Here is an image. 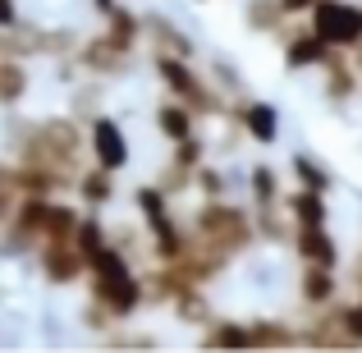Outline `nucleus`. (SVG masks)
<instances>
[{
  "label": "nucleus",
  "mask_w": 362,
  "mask_h": 353,
  "mask_svg": "<svg viewBox=\"0 0 362 353\" xmlns=\"http://www.w3.org/2000/svg\"><path fill=\"white\" fill-rule=\"evenodd\" d=\"M349 60H354V69H358V79H362V42L349 46Z\"/></svg>",
  "instance_id": "nucleus-30"
},
{
  "label": "nucleus",
  "mask_w": 362,
  "mask_h": 353,
  "mask_svg": "<svg viewBox=\"0 0 362 353\" xmlns=\"http://www.w3.org/2000/svg\"><path fill=\"white\" fill-rule=\"evenodd\" d=\"M33 92V64L23 55H0V110H18Z\"/></svg>",
  "instance_id": "nucleus-14"
},
{
  "label": "nucleus",
  "mask_w": 362,
  "mask_h": 353,
  "mask_svg": "<svg viewBox=\"0 0 362 353\" xmlns=\"http://www.w3.org/2000/svg\"><path fill=\"white\" fill-rule=\"evenodd\" d=\"M247 340H252V349H284V345H298V326L289 317H252Z\"/></svg>",
  "instance_id": "nucleus-20"
},
{
  "label": "nucleus",
  "mask_w": 362,
  "mask_h": 353,
  "mask_svg": "<svg viewBox=\"0 0 362 353\" xmlns=\"http://www.w3.org/2000/svg\"><path fill=\"white\" fill-rule=\"evenodd\" d=\"M280 5H284V14H289V18H308L317 0H280Z\"/></svg>",
  "instance_id": "nucleus-28"
},
{
  "label": "nucleus",
  "mask_w": 362,
  "mask_h": 353,
  "mask_svg": "<svg viewBox=\"0 0 362 353\" xmlns=\"http://www.w3.org/2000/svg\"><path fill=\"white\" fill-rule=\"evenodd\" d=\"M170 212H175V197H165L156 184H138L133 188V216H138L142 225L160 221V216H170Z\"/></svg>",
  "instance_id": "nucleus-25"
},
{
  "label": "nucleus",
  "mask_w": 362,
  "mask_h": 353,
  "mask_svg": "<svg viewBox=\"0 0 362 353\" xmlns=\"http://www.w3.org/2000/svg\"><path fill=\"white\" fill-rule=\"evenodd\" d=\"M330 193H317V188H284L280 193V207H284V216L293 221V230L298 225H330V202H326Z\"/></svg>",
  "instance_id": "nucleus-13"
},
{
  "label": "nucleus",
  "mask_w": 362,
  "mask_h": 353,
  "mask_svg": "<svg viewBox=\"0 0 362 353\" xmlns=\"http://www.w3.org/2000/svg\"><path fill=\"white\" fill-rule=\"evenodd\" d=\"M289 248L298 262H317V266H335L344 262V248H339V238L330 234V225H298V230L289 234Z\"/></svg>",
  "instance_id": "nucleus-11"
},
{
  "label": "nucleus",
  "mask_w": 362,
  "mask_h": 353,
  "mask_svg": "<svg viewBox=\"0 0 362 353\" xmlns=\"http://www.w3.org/2000/svg\"><path fill=\"white\" fill-rule=\"evenodd\" d=\"M151 184H156L165 197H175V202H179V197H193V170L179 166V161H165V166H160V175L151 179Z\"/></svg>",
  "instance_id": "nucleus-26"
},
{
  "label": "nucleus",
  "mask_w": 362,
  "mask_h": 353,
  "mask_svg": "<svg viewBox=\"0 0 362 353\" xmlns=\"http://www.w3.org/2000/svg\"><path fill=\"white\" fill-rule=\"evenodd\" d=\"M101 33H106L115 46H124V51H142V9H129L119 0V5L101 18Z\"/></svg>",
  "instance_id": "nucleus-18"
},
{
  "label": "nucleus",
  "mask_w": 362,
  "mask_h": 353,
  "mask_svg": "<svg viewBox=\"0 0 362 353\" xmlns=\"http://www.w3.org/2000/svg\"><path fill=\"white\" fill-rule=\"evenodd\" d=\"M23 23V9H18V0H0V28H18Z\"/></svg>",
  "instance_id": "nucleus-27"
},
{
  "label": "nucleus",
  "mask_w": 362,
  "mask_h": 353,
  "mask_svg": "<svg viewBox=\"0 0 362 353\" xmlns=\"http://www.w3.org/2000/svg\"><path fill=\"white\" fill-rule=\"evenodd\" d=\"M184 221L202 243L221 248V253H230V257H243V253L257 248V230H252L247 202H234V197H193V212H188Z\"/></svg>",
  "instance_id": "nucleus-1"
},
{
  "label": "nucleus",
  "mask_w": 362,
  "mask_h": 353,
  "mask_svg": "<svg viewBox=\"0 0 362 353\" xmlns=\"http://www.w3.org/2000/svg\"><path fill=\"white\" fill-rule=\"evenodd\" d=\"M33 262L51 289H74L88 280V257L74 248V238H42L33 248Z\"/></svg>",
  "instance_id": "nucleus-5"
},
{
  "label": "nucleus",
  "mask_w": 362,
  "mask_h": 353,
  "mask_svg": "<svg viewBox=\"0 0 362 353\" xmlns=\"http://www.w3.org/2000/svg\"><path fill=\"white\" fill-rule=\"evenodd\" d=\"M197 5H211V0H197Z\"/></svg>",
  "instance_id": "nucleus-31"
},
{
  "label": "nucleus",
  "mask_w": 362,
  "mask_h": 353,
  "mask_svg": "<svg viewBox=\"0 0 362 353\" xmlns=\"http://www.w3.org/2000/svg\"><path fill=\"white\" fill-rule=\"evenodd\" d=\"M197 124H202V115H197L193 106H184L179 97H165L156 106V133L165 142H179V138H188V133H197Z\"/></svg>",
  "instance_id": "nucleus-16"
},
{
  "label": "nucleus",
  "mask_w": 362,
  "mask_h": 353,
  "mask_svg": "<svg viewBox=\"0 0 362 353\" xmlns=\"http://www.w3.org/2000/svg\"><path fill=\"white\" fill-rule=\"evenodd\" d=\"M206 79H211V88L221 92V97H230V101L247 97V83H243L239 64H230V55H211V60H206Z\"/></svg>",
  "instance_id": "nucleus-24"
},
{
  "label": "nucleus",
  "mask_w": 362,
  "mask_h": 353,
  "mask_svg": "<svg viewBox=\"0 0 362 353\" xmlns=\"http://www.w3.org/2000/svg\"><path fill=\"white\" fill-rule=\"evenodd\" d=\"M225 120H230V124H239V133H243V138H247V142H262V147H271V142L280 138V110H275L271 101L239 97V101H230Z\"/></svg>",
  "instance_id": "nucleus-8"
},
{
  "label": "nucleus",
  "mask_w": 362,
  "mask_h": 353,
  "mask_svg": "<svg viewBox=\"0 0 362 353\" xmlns=\"http://www.w3.org/2000/svg\"><path fill=\"white\" fill-rule=\"evenodd\" d=\"M69 193H74V202H78L83 212H106V207L115 202L119 188H115V175H110V170H101V166H92V161H88V166L74 175Z\"/></svg>",
  "instance_id": "nucleus-12"
},
{
  "label": "nucleus",
  "mask_w": 362,
  "mask_h": 353,
  "mask_svg": "<svg viewBox=\"0 0 362 353\" xmlns=\"http://www.w3.org/2000/svg\"><path fill=\"white\" fill-rule=\"evenodd\" d=\"M88 299H97L101 308H110L115 317L133 321L142 308V280H138V266L119 253V248H106L97 262L88 266Z\"/></svg>",
  "instance_id": "nucleus-2"
},
{
  "label": "nucleus",
  "mask_w": 362,
  "mask_h": 353,
  "mask_svg": "<svg viewBox=\"0 0 362 353\" xmlns=\"http://www.w3.org/2000/svg\"><path fill=\"white\" fill-rule=\"evenodd\" d=\"M317 69H321V97H326L335 110H344L349 101H358V97H362V79H358L354 60H349V51L330 46L326 60H321Z\"/></svg>",
  "instance_id": "nucleus-7"
},
{
  "label": "nucleus",
  "mask_w": 362,
  "mask_h": 353,
  "mask_svg": "<svg viewBox=\"0 0 362 353\" xmlns=\"http://www.w3.org/2000/svg\"><path fill=\"white\" fill-rule=\"evenodd\" d=\"M247 212H252V230H257V243L289 248L293 221L284 216V207H280V202H247Z\"/></svg>",
  "instance_id": "nucleus-15"
},
{
  "label": "nucleus",
  "mask_w": 362,
  "mask_h": 353,
  "mask_svg": "<svg viewBox=\"0 0 362 353\" xmlns=\"http://www.w3.org/2000/svg\"><path fill=\"white\" fill-rule=\"evenodd\" d=\"M326 51H330V46L308 28V18H303L298 28H284V33H280V60H284V74H308V69H317V64L326 60Z\"/></svg>",
  "instance_id": "nucleus-9"
},
{
  "label": "nucleus",
  "mask_w": 362,
  "mask_h": 353,
  "mask_svg": "<svg viewBox=\"0 0 362 353\" xmlns=\"http://www.w3.org/2000/svg\"><path fill=\"white\" fill-rule=\"evenodd\" d=\"M243 188H247V202H280V193H284V170L271 166V161H257V166H247Z\"/></svg>",
  "instance_id": "nucleus-21"
},
{
  "label": "nucleus",
  "mask_w": 362,
  "mask_h": 353,
  "mask_svg": "<svg viewBox=\"0 0 362 353\" xmlns=\"http://www.w3.org/2000/svg\"><path fill=\"white\" fill-rule=\"evenodd\" d=\"M243 23H247V33L275 37V42H280V33H284L289 23H298V18L284 14L280 0H247V5H243Z\"/></svg>",
  "instance_id": "nucleus-17"
},
{
  "label": "nucleus",
  "mask_w": 362,
  "mask_h": 353,
  "mask_svg": "<svg viewBox=\"0 0 362 353\" xmlns=\"http://www.w3.org/2000/svg\"><path fill=\"white\" fill-rule=\"evenodd\" d=\"M9 207H14V193H9L5 184H0V225H5V216H9Z\"/></svg>",
  "instance_id": "nucleus-29"
},
{
  "label": "nucleus",
  "mask_w": 362,
  "mask_h": 353,
  "mask_svg": "<svg viewBox=\"0 0 362 353\" xmlns=\"http://www.w3.org/2000/svg\"><path fill=\"white\" fill-rule=\"evenodd\" d=\"M88 161H92V166H101V170H110V175H119V170L133 161L129 133H124L119 120L106 115V110H101L97 120H88Z\"/></svg>",
  "instance_id": "nucleus-6"
},
{
  "label": "nucleus",
  "mask_w": 362,
  "mask_h": 353,
  "mask_svg": "<svg viewBox=\"0 0 362 353\" xmlns=\"http://www.w3.org/2000/svg\"><path fill=\"white\" fill-rule=\"evenodd\" d=\"M101 110H106V79H88V74H83V83L69 92V115L78 124H88V120H97Z\"/></svg>",
  "instance_id": "nucleus-23"
},
{
  "label": "nucleus",
  "mask_w": 362,
  "mask_h": 353,
  "mask_svg": "<svg viewBox=\"0 0 362 353\" xmlns=\"http://www.w3.org/2000/svg\"><path fill=\"white\" fill-rule=\"evenodd\" d=\"M303 308H330V303L344 294V275L335 266H317V262H303L298 266V284H293Z\"/></svg>",
  "instance_id": "nucleus-10"
},
{
  "label": "nucleus",
  "mask_w": 362,
  "mask_h": 353,
  "mask_svg": "<svg viewBox=\"0 0 362 353\" xmlns=\"http://www.w3.org/2000/svg\"><path fill=\"white\" fill-rule=\"evenodd\" d=\"M197 345H206V349H252V340H247L243 317H211L197 330Z\"/></svg>",
  "instance_id": "nucleus-19"
},
{
  "label": "nucleus",
  "mask_w": 362,
  "mask_h": 353,
  "mask_svg": "<svg viewBox=\"0 0 362 353\" xmlns=\"http://www.w3.org/2000/svg\"><path fill=\"white\" fill-rule=\"evenodd\" d=\"M69 60L78 64V74H88V79H106V83L129 79V74L138 69V51H124V46H115L106 33H101V28L74 46Z\"/></svg>",
  "instance_id": "nucleus-3"
},
{
  "label": "nucleus",
  "mask_w": 362,
  "mask_h": 353,
  "mask_svg": "<svg viewBox=\"0 0 362 353\" xmlns=\"http://www.w3.org/2000/svg\"><path fill=\"white\" fill-rule=\"evenodd\" d=\"M289 179L298 188H317V193H330V188H335L330 166L317 161V156H308V151H293V156H289Z\"/></svg>",
  "instance_id": "nucleus-22"
},
{
  "label": "nucleus",
  "mask_w": 362,
  "mask_h": 353,
  "mask_svg": "<svg viewBox=\"0 0 362 353\" xmlns=\"http://www.w3.org/2000/svg\"><path fill=\"white\" fill-rule=\"evenodd\" d=\"M308 28L326 46L349 51V46L362 42V5H354V0H317L308 14Z\"/></svg>",
  "instance_id": "nucleus-4"
}]
</instances>
